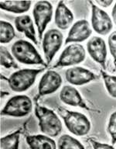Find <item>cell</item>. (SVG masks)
I'll use <instances>...</instances> for the list:
<instances>
[{"label":"cell","mask_w":116,"mask_h":149,"mask_svg":"<svg viewBox=\"0 0 116 149\" xmlns=\"http://www.w3.org/2000/svg\"><path fill=\"white\" fill-rule=\"evenodd\" d=\"M107 132L111 137V144L115 145L116 144V111L113 112L109 116Z\"/></svg>","instance_id":"obj_24"},{"label":"cell","mask_w":116,"mask_h":149,"mask_svg":"<svg viewBox=\"0 0 116 149\" xmlns=\"http://www.w3.org/2000/svg\"><path fill=\"white\" fill-rule=\"evenodd\" d=\"M14 22H15V26L17 31L24 33L26 37H27L28 39H30L33 44L38 45L34 22L29 15L23 14V15L17 16L15 19Z\"/></svg>","instance_id":"obj_16"},{"label":"cell","mask_w":116,"mask_h":149,"mask_svg":"<svg viewBox=\"0 0 116 149\" xmlns=\"http://www.w3.org/2000/svg\"><path fill=\"white\" fill-rule=\"evenodd\" d=\"M35 115L38 119L39 130L43 134L48 137H56L62 132V122L53 109L37 103Z\"/></svg>","instance_id":"obj_2"},{"label":"cell","mask_w":116,"mask_h":149,"mask_svg":"<svg viewBox=\"0 0 116 149\" xmlns=\"http://www.w3.org/2000/svg\"><path fill=\"white\" fill-rule=\"evenodd\" d=\"M11 53L18 62L23 65H41L44 68L48 66L34 45L25 40L20 39L14 42Z\"/></svg>","instance_id":"obj_3"},{"label":"cell","mask_w":116,"mask_h":149,"mask_svg":"<svg viewBox=\"0 0 116 149\" xmlns=\"http://www.w3.org/2000/svg\"><path fill=\"white\" fill-rule=\"evenodd\" d=\"M31 4V1H1L0 8L12 13L23 14L30 10Z\"/></svg>","instance_id":"obj_18"},{"label":"cell","mask_w":116,"mask_h":149,"mask_svg":"<svg viewBox=\"0 0 116 149\" xmlns=\"http://www.w3.org/2000/svg\"><path fill=\"white\" fill-rule=\"evenodd\" d=\"M111 19H112V22L116 25V2H115V5L111 10Z\"/></svg>","instance_id":"obj_28"},{"label":"cell","mask_w":116,"mask_h":149,"mask_svg":"<svg viewBox=\"0 0 116 149\" xmlns=\"http://www.w3.org/2000/svg\"><path fill=\"white\" fill-rule=\"evenodd\" d=\"M57 149H86L79 140L69 134L61 135L57 143Z\"/></svg>","instance_id":"obj_20"},{"label":"cell","mask_w":116,"mask_h":149,"mask_svg":"<svg viewBox=\"0 0 116 149\" xmlns=\"http://www.w3.org/2000/svg\"><path fill=\"white\" fill-rule=\"evenodd\" d=\"M97 6L103 7V8H108V6H111L113 3V0H97L94 2Z\"/></svg>","instance_id":"obj_27"},{"label":"cell","mask_w":116,"mask_h":149,"mask_svg":"<svg viewBox=\"0 0 116 149\" xmlns=\"http://www.w3.org/2000/svg\"><path fill=\"white\" fill-rule=\"evenodd\" d=\"M88 141L91 144L93 149H115L112 144H106V143L97 141L94 138H89Z\"/></svg>","instance_id":"obj_26"},{"label":"cell","mask_w":116,"mask_h":149,"mask_svg":"<svg viewBox=\"0 0 116 149\" xmlns=\"http://www.w3.org/2000/svg\"><path fill=\"white\" fill-rule=\"evenodd\" d=\"M65 78L71 86H80L97 81L100 79V76L85 68L74 66L66 71Z\"/></svg>","instance_id":"obj_11"},{"label":"cell","mask_w":116,"mask_h":149,"mask_svg":"<svg viewBox=\"0 0 116 149\" xmlns=\"http://www.w3.org/2000/svg\"><path fill=\"white\" fill-rule=\"evenodd\" d=\"M74 16L70 9L64 1H60L54 13V23L60 30H65L70 27L74 22Z\"/></svg>","instance_id":"obj_15"},{"label":"cell","mask_w":116,"mask_h":149,"mask_svg":"<svg viewBox=\"0 0 116 149\" xmlns=\"http://www.w3.org/2000/svg\"><path fill=\"white\" fill-rule=\"evenodd\" d=\"M92 33V28L87 19H80L71 26L67 37L65 40V44H80L85 41Z\"/></svg>","instance_id":"obj_13"},{"label":"cell","mask_w":116,"mask_h":149,"mask_svg":"<svg viewBox=\"0 0 116 149\" xmlns=\"http://www.w3.org/2000/svg\"><path fill=\"white\" fill-rule=\"evenodd\" d=\"M23 127L1 137L0 139V149H19L21 134Z\"/></svg>","instance_id":"obj_19"},{"label":"cell","mask_w":116,"mask_h":149,"mask_svg":"<svg viewBox=\"0 0 116 149\" xmlns=\"http://www.w3.org/2000/svg\"><path fill=\"white\" fill-rule=\"evenodd\" d=\"M100 73L103 79L104 86L108 95L111 97L116 99V76L108 74L103 69L100 71Z\"/></svg>","instance_id":"obj_23"},{"label":"cell","mask_w":116,"mask_h":149,"mask_svg":"<svg viewBox=\"0 0 116 149\" xmlns=\"http://www.w3.org/2000/svg\"><path fill=\"white\" fill-rule=\"evenodd\" d=\"M0 64L2 67L5 68H18L19 66L16 63V60L9 51V50L4 46L0 47Z\"/></svg>","instance_id":"obj_22"},{"label":"cell","mask_w":116,"mask_h":149,"mask_svg":"<svg viewBox=\"0 0 116 149\" xmlns=\"http://www.w3.org/2000/svg\"><path fill=\"white\" fill-rule=\"evenodd\" d=\"M60 101L70 107H80L86 110H93L85 102L81 93L75 87L70 85L63 86L59 95Z\"/></svg>","instance_id":"obj_14"},{"label":"cell","mask_w":116,"mask_h":149,"mask_svg":"<svg viewBox=\"0 0 116 149\" xmlns=\"http://www.w3.org/2000/svg\"><path fill=\"white\" fill-rule=\"evenodd\" d=\"M26 141L30 149H57L55 141L45 134L28 135Z\"/></svg>","instance_id":"obj_17"},{"label":"cell","mask_w":116,"mask_h":149,"mask_svg":"<svg viewBox=\"0 0 116 149\" xmlns=\"http://www.w3.org/2000/svg\"><path fill=\"white\" fill-rule=\"evenodd\" d=\"M91 7V28L102 36H105L113 28V22L108 13L97 6L93 1H89Z\"/></svg>","instance_id":"obj_9"},{"label":"cell","mask_w":116,"mask_h":149,"mask_svg":"<svg viewBox=\"0 0 116 149\" xmlns=\"http://www.w3.org/2000/svg\"><path fill=\"white\" fill-rule=\"evenodd\" d=\"M16 37V32L11 23L1 19L0 21V42L1 44H9Z\"/></svg>","instance_id":"obj_21"},{"label":"cell","mask_w":116,"mask_h":149,"mask_svg":"<svg viewBox=\"0 0 116 149\" xmlns=\"http://www.w3.org/2000/svg\"><path fill=\"white\" fill-rule=\"evenodd\" d=\"M57 110L63 119L67 129L72 134L84 137L89 134L91 129V123L85 114L72 111L60 106L57 107Z\"/></svg>","instance_id":"obj_1"},{"label":"cell","mask_w":116,"mask_h":149,"mask_svg":"<svg viewBox=\"0 0 116 149\" xmlns=\"http://www.w3.org/2000/svg\"><path fill=\"white\" fill-rule=\"evenodd\" d=\"M32 100L26 95H16L10 98L1 109L2 116L24 117L32 110Z\"/></svg>","instance_id":"obj_5"},{"label":"cell","mask_w":116,"mask_h":149,"mask_svg":"<svg viewBox=\"0 0 116 149\" xmlns=\"http://www.w3.org/2000/svg\"><path fill=\"white\" fill-rule=\"evenodd\" d=\"M86 51L81 44H70L64 48L52 68L74 67L85 60Z\"/></svg>","instance_id":"obj_7"},{"label":"cell","mask_w":116,"mask_h":149,"mask_svg":"<svg viewBox=\"0 0 116 149\" xmlns=\"http://www.w3.org/2000/svg\"><path fill=\"white\" fill-rule=\"evenodd\" d=\"M64 42V34L58 29H50L44 33L42 39V48L46 65L52 62Z\"/></svg>","instance_id":"obj_8"},{"label":"cell","mask_w":116,"mask_h":149,"mask_svg":"<svg viewBox=\"0 0 116 149\" xmlns=\"http://www.w3.org/2000/svg\"><path fill=\"white\" fill-rule=\"evenodd\" d=\"M53 14V6L48 1H38L35 3L32 9L34 23L37 26L38 38L42 42L47 26L52 20Z\"/></svg>","instance_id":"obj_6"},{"label":"cell","mask_w":116,"mask_h":149,"mask_svg":"<svg viewBox=\"0 0 116 149\" xmlns=\"http://www.w3.org/2000/svg\"><path fill=\"white\" fill-rule=\"evenodd\" d=\"M87 51L90 58L105 71L108 50L104 40L97 36L91 37L87 43Z\"/></svg>","instance_id":"obj_12"},{"label":"cell","mask_w":116,"mask_h":149,"mask_svg":"<svg viewBox=\"0 0 116 149\" xmlns=\"http://www.w3.org/2000/svg\"><path fill=\"white\" fill-rule=\"evenodd\" d=\"M108 44L110 54L113 58L114 66L116 68V30L110 33L108 38Z\"/></svg>","instance_id":"obj_25"},{"label":"cell","mask_w":116,"mask_h":149,"mask_svg":"<svg viewBox=\"0 0 116 149\" xmlns=\"http://www.w3.org/2000/svg\"><path fill=\"white\" fill-rule=\"evenodd\" d=\"M45 70L40 68H23L13 72L6 79L9 88L15 93H24L35 83L37 77Z\"/></svg>","instance_id":"obj_4"},{"label":"cell","mask_w":116,"mask_h":149,"mask_svg":"<svg viewBox=\"0 0 116 149\" xmlns=\"http://www.w3.org/2000/svg\"><path fill=\"white\" fill-rule=\"evenodd\" d=\"M62 83V77L58 72L53 69L46 71L39 80L37 100L57 92L61 87Z\"/></svg>","instance_id":"obj_10"}]
</instances>
